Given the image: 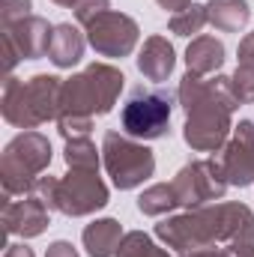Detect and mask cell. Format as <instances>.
<instances>
[{"label":"cell","instance_id":"obj_1","mask_svg":"<svg viewBox=\"0 0 254 257\" xmlns=\"http://www.w3.org/2000/svg\"><path fill=\"white\" fill-rule=\"evenodd\" d=\"M123 90V75L111 66H90L84 75L72 78L63 87V93L69 96L60 105L72 108V117H66L63 123V135H84L90 128V117L93 114H108L117 93Z\"/></svg>","mask_w":254,"mask_h":257},{"label":"cell","instance_id":"obj_2","mask_svg":"<svg viewBox=\"0 0 254 257\" xmlns=\"http://www.w3.org/2000/svg\"><path fill=\"white\" fill-rule=\"evenodd\" d=\"M251 212L245 206H218V209H194L183 218L165 221L159 224V236L168 239V245L180 248V251H191L200 248L203 242L221 239V236H236L239 233V221L248 218Z\"/></svg>","mask_w":254,"mask_h":257},{"label":"cell","instance_id":"obj_3","mask_svg":"<svg viewBox=\"0 0 254 257\" xmlns=\"http://www.w3.org/2000/svg\"><path fill=\"white\" fill-rule=\"evenodd\" d=\"M171 105H174V96L168 90L138 84L120 111V126L135 141H156L168 132Z\"/></svg>","mask_w":254,"mask_h":257},{"label":"cell","instance_id":"obj_4","mask_svg":"<svg viewBox=\"0 0 254 257\" xmlns=\"http://www.w3.org/2000/svg\"><path fill=\"white\" fill-rule=\"evenodd\" d=\"M105 168L117 189H135L153 177L156 159L144 144H135L117 132L105 135Z\"/></svg>","mask_w":254,"mask_h":257},{"label":"cell","instance_id":"obj_5","mask_svg":"<svg viewBox=\"0 0 254 257\" xmlns=\"http://www.w3.org/2000/svg\"><path fill=\"white\" fill-rule=\"evenodd\" d=\"M221 177H224V168L215 162H194L189 168H183L174 180L177 200L186 206H197V203L221 197L224 186H227V180H221Z\"/></svg>","mask_w":254,"mask_h":257},{"label":"cell","instance_id":"obj_6","mask_svg":"<svg viewBox=\"0 0 254 257\" xmlns=\"http://www.w3.org/2000/svg\"><path fill=\"white\" fill-rule=\"evenodd\" d=\"M87 27H90V45L96 51H102L105 57H123V54H129L135 39H138L135 21L126 18V15H120V12H102Z\"/></svg>","mask_w":254,"mask_h":257},{"label":"cell","instance_id":"obj_7","mask_svg":"<svg viewBox=\"0 0 254 257\" xmlns=\"http://www.w3.org/2000/svg\"><path fill=\"white\" fill-rule=\"evenodd\" d=\"M90 174L93 171L72 174L66 183H60L57 194H54V206H60L69 215H87V212L105 206L108 203V192L99 183V177H90Z\"/></svg>","mask_w":254,"mask_h":257},{"label":"cell","instance_id":"obj_8","mask_svg":"<svg viewBox=\"0 0 254 257\" xmlns=\"http://www.w3.org/2000/svg\"><path fill=\"white\" fill-rule=\"evenodd\" d=\"M227 108H200L189 114V123H186V144L200 150V153H209V150H218L227 138Z\"/></svg>","mask_w":254,"mask_h":257},{"label":"cell","instance_id":"obj_9","mask_svg":"<svg viewBox=\"0 0 254 257\" xmlns=\"http://www.w3.org/2000/svg\"><path fill=\"white\" fill-rule=\"evenodd\" d=\"M221 168H224V177L230 186H251L254 183V126L248 120H242L236 126V138L227 147Z\"/></svg>","mask_w":254,"mask_h":257},{"label":"cell","instance_id":"obj_10","mask_svg":"<svg viewBox=\"0 0 254 257\" xmlns=\"http://www.w3.org/2000/svg\"><path fill=\"white\" fill-rule=\"evenodd\" d=\"M138 69L150 78V81H165L174 69V48L165 39H147L141 57H138Z\"/></svg>","mask_w":254,"mask_h":257},{"label":"cell","instance_id":"obj_11","mask_svg":"<svg viewBox=\"0 0 254 257\" xmlns=\"http://www.w3.org/2000/svg\"><path fill=\"white\" fill-rule=\"evenodd\" d=\"M120 224L114 218H105V221H93L87 230H84V245L90 257H111L117 248H120Z\"/></svg>","mask_w":254,"mask_h":257},{"label":"cell","instance_id":"obj_12","mask_svg":"<svg viewBox=\"0 0 254 257\" xmlns=\"http://www.w3.org/2000/svg\"><path fill=\"white\" fill-rule=\"evenodd\" d=\"M186 63H189V75H206L224 63V45L212 36H200L189 45Z\"/></svg>","mask_w":254,"mask_h":257},{"label":"cell","instance_id":"obj_13","mask_svg":"<svg viewBox=\"0 0 254 257\" xmlns=\"http://www.w3.org/2000/svg\"><path fill=\"white\" fill-rule=\"evenodd\" d=\"M84 54V39L78 36V30L72 24H60L51 36V45H48V57L57 66H75Z\"/></svg>","mask_w":254,"mask_h":257},{"label":"cell","instance_id":"obj_14","mask_svg":"<svg viewBox=\"0 0 254 257\" xmlns=\"http://www.w3.org/2000/svg\"><path fill=\"white\" fill-rule=\"evenodd\" d=\"M206 15L221 30H239L248 21L251 12H248V3L245 0H212L206 6Z\"/></svg>","mask_w":254,"mask_h":257},{"label":"cell","instance_id":"obj_15","mask_svg":"<svg viewBox=\"0 0 254 257\" xmlns=\"http://www.w3.org/2000/svg\"><path fill=\"white\" fill-rule=\"evenodd\" d=\"M180 200H177L174 186H156V189H150L147 194H141V200H138L141 212H147V215H159V212H165V209H171Z\"/></svg>","mask_w":254,"mask_h":257},{"label":"cell","instance_id":"obj_16","mask_svg":"<svg viewBox=\"0 0 254 257\" xmlns=\"http://www.w3.org/2000/svg\"><path fill=\"white\" fill-rule=\"evenodd\" d=\"M66 162L75 168V171H96L99 168V156H96V147L84 138H75L69 147H66Z\"/></svg>","mask_w":254,"mask_h":257},{"label":"cell","instance_id":"obj_17","mask_svg":"<svg viewBox=\"0 0 254 257\" xmlns=\"http://www.w3.org/2000/svg\"><path fill=\"white\" fill-rule=\"evenodd\" d=\"M206 21H209L206 9L191 3L189 9H183V12H177V15H174V21H171V30H174V33H180V36H191V33H197V30H200Z\"/></svg>","mask_w":254,"mask_h":257},{"label":"cell","instance_id":"obj_18","mask_svg":"<svg viewBox=\"0 0 254 257\" xmlns=\"http://www.w3.org/2000/svg\"><path fill=\"white\" fill-rule=\"evenodd\" d=\"M120 257H168L159 245L150 242V236L144 233H129L126 236V245L120 248Z\"/></svg>","mask_w":254,"mask_h":257},{"label":"cell","instance_id":"obj_19","mask_svg":"<svg viewBox=\"0 0 254 257\" xmlns=\"http://www.w3.org/2000/svg\"><path fill=\"white\" fill-rule=\"evenodd\" d=\"M230 90H233L236 102H254V66L242 63L236 69V75L230 81Z\"/></svg>","mask_w":254,"mask_h":257},{"label":"cell","instance_id":"obj_20","mask_svg":"<svg viewBox=\"0 0 254 257\" xmlns=\"http://www.w3.org/2000/svg\"><path fill=\"white\" fill-rule=\"evenodd\" d=\"M48 257H78V254H75V248H72L69 242H54L51 251H48Z\"/></svg>","mask_w":254,"mask_h":257},{"label":"cell","instance_id":"obj_21","mask_svg":"<svg viewBox=\"0 0 254 257\" xmlns=\"http://www.w3.org/2000/svg\"><path fill=\"white\" fill-rule=\"evenodd\" d=\"M165 9H171V12H183V9H189L191 0H159Z\"/></svg>","mask_w":254,"mask_h":257},{"label":"cell","instance_id":"obj_22","mask_svg":"<svg viewBox=\"0 0 254 257\" xmlns=\"http://www.w3.org/2000/svg\"><path fill=\"white\" fill-rule=\"evenodd\" d=\"M6 257H33V251H30L27 245H12V251Z\"/></svg>","mask_w":254,"mask_h":257}]
</instances>
